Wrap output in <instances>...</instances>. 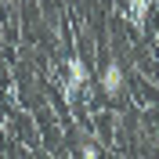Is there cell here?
Masks as SVG:
<instances>
[{
  "label": "cell",
  "mask_w": 159,
  "mask_h": 159,
  "mask_svg": "<svg viewBox=\"0 0 159 159\" xmlns=\"http://www.w3.org/2000/svg\"><path fill=\"white\" fill-rule=\"evenodd\" d=\"M87 87H90V72H87V65H83L80 58H69V76L61 80V90H65V98H69V101H76Z\"/></svg>",
  "instance_id": "6da1fadb"
},
{
  "label": "cell",
  "mask_w": 159,
  "mask_h": 159,
  "mask_svg": "<svg viewBox=\"0 0 159 159\" xmlns=\"http://www.w3.org/2000/svg\"><path fill=\"white\" fill-rule=\"evenodd\" d=\"M101 90H105L109 98H116L119 90H123V65H119V61H109V65L101 69Z\"/></svg>",
  "instance_id": "7a4b0ae2"
},
{
  "label": "cell",
  "mask_w": 159,
  "mask_h": 159,
  "mask_svg": "<svg viewBox=\"0 0 159 159\" xmlns=\"http://www.w3.org/2000/svg\"><path fill=\"white\" fill-rule=\"evenodd\" d=\"M148 7H152V0H127V18L141 29L145 18H148Z\"/></svg>",
  "instance_id": "3957f363"
},
{
  "label": "cell",
  "mask_w": 159,
  "mask_h": 159,
  "mask_svg": "<svg viewBox=\"0 0 159 159\" xmlns=\"http://www.w3.org/2000/svg\"><path fill=\"white\" fill-rule=\"evenodd\" d=\"M76 159H101V152H98L94 141H83V145L76 148Z\"/></svg>",
  "instance_id": "277c9868"
},
{
  "label": "cell",
  "mask_w": 159,
  "mask_h": 159,
  "mask_svg": "<svg viewBox=\"0 0 159 159\" xmlns=\"http://www.w3.org/2000/svg\"><path fill=\"white\" fill-rule=\"evenodd\" d=\"M0 4H4V7H11V4H15V0H0Z\"/></svg>",
  "instance_id": "5b68a950"
}]
</instances>
